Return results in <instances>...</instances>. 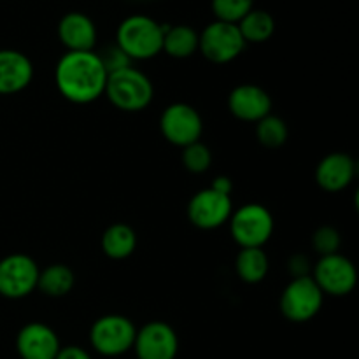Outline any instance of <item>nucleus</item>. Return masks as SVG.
<instances>
[{"label":"nucleus","instance_id":"f257e3e1","mask_svg":"<svg viewBox=\"0 0 359 359\" xmlns=\"http://www.w3.org/2000/svg\"><path fill=\"white\" fill-rule=\"evenodd\" d=\"M60 93L74 104H90L105 93L107 70L93 51H67L55 70Z\"/></svg>","mask_w":359,"mask_h":359},{"label":"nucleus","instance_id":"f03ea898","mask_svg":"<svg viewBox=\"0 0 359 359\" xmlns=\"http://www.w3.org/2000/svg\"><path fill=\"white\" fill-rule=\"evenodd\" d=\"M116 46L130 60L154 58L163 48V25L142 14L128 16L116 32Z\"/></svg>","mask_w":359,"mask_h":359},{"label":"nucleus","instance_id":"7ed1b4c3","mask_svg":"<svg viewBox=\"0 0 359 359\" xmlns=\"http://www.w3.org/2000/svg\"><path fill=\"white\" fill-rule=\"evenodd\" d=\"M105 93L112 105L126 112H137L151 104L154 95L149 77L132 65L107 74Z\"/></svg>","mask_w":359,"mask_h":359},{"label":"nucleus","instance_id":"20e7f679","mask_svg":"<svg viewBox=\"0 0 359 359\" xmlns=\"http://www.w3.org/2000/svg\"><path fill=\"white\" fill-rule=\"evenodd\" d=\"M135 335V325L128 318L109 314L93 323L90 330V342L102 356L116 358L133 349Z\"/></svg>","mask_w":359,"mask_h":359},{"label":"nucleus","instance_id":"39448f33","mask_svg":"<svg viewBox=\"0 0 359 359\" xmlns=\"http://www.w3.org/2000/svg\"><path fill=\"white\" fill-rule=\"evenodd\" d=\"M230 230L242 249L263 248L273 233V217L266 207L248 203L231 214Z\"/></svg>","mask_w":359,"mask_h":359},{"label":"nucleus","instance_id":"423d86ee","mask_svg":"<svg viewBox=\"0 0 359 359\" xmlns=\"http://www.w3.org/2000/svg\"><path fill=\"white\" fill-rule=\"evenodd\" d=\"M323 291L311 276L291 280L280 297V311L287 321L307 323L323 307Z\"/></svg>","mask_w":359,"mask_h":359},{"label":"nucleus","instance_id":"0eeeda50","mask_svg":"<svg viewBox=\"0 0 359 359\" xmlns=\"http://www.w3.org/2000/svg\"><path fill=\"white\" fill-rule=\"evenodd\" d=\"M245 48L237 25L212 21L198 35V49L209 62L228 63L237 58Z\"/></svg>","mask_w":359,"mask_h":359},{"label":"nucleus","instance_id":"6e6552de","mask_svg":"<svg viewBox=\"0 0 359 359\" xmlns=\"http://www.w3.org/2000/svg\"><path fill=\"white\" fill-rule=\"evenodd\" d=\"M37 263L27 255H11L0 262V294L11 300L25 298L37 287Z\"/></svg>","mask_w":359,"mask_h":359},{"label":"nucleus","instance_id":"1a4fd4ad","mask_svg":"<svg viewBox=\"0 0 359 359\" xmlns=\"http://www.w3.org/2000/svg\"><path fill=\"white\" fill-rule=\"evenodd\" d=\"M160 128L168 142L186 147L198 142L203 132V123L195 107L188 104H172L161 114Z\"/></svg>","mask_w":359,"mask_h":359},{"label":"nucleus","instance_id":"9d476101","mask_svg":"<svg viewBox=\"0 0 359 359\" xmlns=\"http://www.w3.org/2000/svg\"><path fill=\"white\" fill-rule=\"evenodd\" d=\"M312 279L316 280L323 294L346 297L356 287L358 272L351 259L337 252V255L323 256L319 259Z\"/></svg>","mask_w":359,"mask_h":359},{"label":"nucleus","instance_id":"9b49d317","mask_svg":"<svg viewBox=\"0 0 359 359\" xmlns=\"http://www.w3.org/2000/svg\"><path fill=\"white\" fill-rule=\"evenodd\" d=\"M233 214V203L230 195L216 191L212 188L196 193L188 205V217L200 230H214L230 221Z\"/></svg>","mask_w":359,"mask_h":359},{"label":"nucleus","instance_id":"f8f14e48","mask_svg":"<svg viewBox=\"0 0 359 359\" xmlns=\"http://www.w3.org/2000/svg\"><path fill=\"white\" fill-rule=\"evenodd\" d=\"M133 349L137 359H175L179 339L167 323L153 321L137 330Z\"/></svg>","mask_w":359,"mask_h":359},{"label":"nucleus","instance_id":"ddd939ff","mask_svg":"<svg viewBox=\"0 0 359 359\" xmlns=\"http://www.w3.org/2000/svg\"><path fill=\"white\" fill-rule=\"evenodd\" d=\"M16 351L21 359H55L60 351V340L49 326L30 323L18 333Z\"/></svg>","mask_w":359,"mask_h":359},{"label":"nucleus","instance_id":"4468645a","mask_svg":"<svg viewBox=\"0 0 359 359\" xmlns=\"http://www.w3.org/2000/svg\"><path fill=\"white\" fill-rule=\"evenodd\" d=\"M228 109L242 121L258 123L272 111V100L263 88L256 84H241L228 97Z\"/></svg>","mask_w":359,"mask_h":359},{"label":"nucleus","instance_id":"2eb2a0df","mask_svg":"<svg viewBox=\"0 0 359 359\" xmlns=\"http://www.w3.org/2000/svg\"><path fill=\"white\" fill-rule=\"evenodd\" d=\"M60 42L69 51H93L97 44V27L83 13H69L58 23Z\"/></svg>","mask_w":359,"mask_h":359},{"label":"nucleus","instance_id":"dca6fc26","mask_svg":"<svg viewBox=\"0 0 359 359\" xmlns=\"http://www.w3.org/2000/svg\"><path fill=\"white\" fill-rule=\"evenodd\" d=\"M356 175V163L346 153H330L319 161L316 168V181L325 191H342L353 182Z\"/></svg>","mask_w":359,"mask_h":359},{"label":"nucleus","instance_id":"f3484780","mask_svg":"<svg viewBox=\"0 0 359 359\" xmlns=\"http://www.w3.org/2000/svg\"><path fill=\"white\" fill-rule=\"evenodd\" d=\"M34 67L27 55L16 49H0V95L18 93L30 84Z\"/></svg>","mask_w":359,"mask_h":359},{"label":"nucleus","instance_id":"a211bd4d","mask_svg":"<svg viewBox=\"0 0 359 359\" xmlns=\"http://www.w3.org/2000/svg\"><path fill=\"white\" fill-rule=\"evenodd\" d=\"M172 58H189L195 51H198V34L188 25H175V27H163V48Z\"/></svg>","mask_w":359,"mask_h":359},{"label":"nucleus","instance_id":"6ab92c4d","mask_svg":"<svg viewBox=\"0 0 359 359\" xmlns=\"http://www.w3.org/2000/svg\"><path fill=\"white\" fill-rule=\"evenodd\" d=\"M137 235L128 224L116 223L102 235V251L112 259H125L135 251Z\"/></svg>","mask_w":359,"mask_h":359},{"label":"nucleus","instance_id":"aec40b11","mask_svg":"<svg viewBox=\"0 0 359 359\" xmlns=\"http://www.w3.org/2000/svg\"><path fill=\"white\" fill-rule=\"evenodd\" d=\"M237 27L241 30V35L245 41V44L248 42L259 44V42L269 41L273 35V32H276V20L266 11L251 9L238 21Z\"/></svg>","mask_w":359,"mask_h":359},{"label":"nucleus","instance_id":"412c9836","mask_svg":"<svg viewBox=\"0 0 359 359\" xmlns=\"http://www.w3.org/2000/svg\"><path fill=\"white\" fill-rule=\"evenodd\" d=\"M238 277L248 284H258L269 272V258L262 248H244L235 262Z\"/></svg>","mask_w":359,"mask_h":359},{"label":"nucleus","instance_id":"4be33fe9","mask_svg":"<svg viewBox=\"0 0 359 359\" xmlns=\"http://www.w3.org/2000/svg\"><path fill=\"white\" fill-rule=\"evenodd\" d=\"M74 286V273L67 265L56 263V265L48 266L39 273L37 287L46 294V297L60 298L65 297Z\"/></svg>","mask_w":359,"mask_h":359},{"label":"nucleus","instance_id":"5701e85b","mask_svg":"<svg viewBox=\"0 0 359 359\" xmlns=\"http://www.w3.org/2000/svg\"><path fill=\"white\" fill-rule=\"evenodd\" d=\"M256 137H258L259 144L270 147V149H276L286 142L287 126L280 118L269 114L256 123Z\"/></svg>","mask_w":359,"mask_h":359},{"label":"nucleus","instance_id":"b1692460","mask_svg":"<svg viewBox=\"0 0 359 359\" xmlns=\"http://www.w3.org/2000/svg\"><path fill=\"white\" fill-rule=\"evenodd\" d=\"M255 0H212V13L217 21L237 25L249 11Z\"/></svg>","mask_w":359,"mask_h":359},{"label":"nucleus","instance_id":"393cba45","mask_svg":"<svg viewBox=\"0 0 359 359\" xmlns=\"http://www.w3.org/2000/svg\"><path fill=\"white\" fill-rule=\"evenodd\" d=\"M182 163H184L186 170L193 172V174H202L212 163V154H210L209 147L203 146L202 142L189 144V146L182 147Z\"/></svg>","mask_w":359,"mask_h":359},{"label":"nucleus","instance_id":"a878e982","mask_svg":"<svg viewBox=\"0 0 359 359\" xmlns=\"http://www.w3.org/2000/svg\"><path fill=\"white\" fill-rule=\"evenodd\" d=\"M312 245L321 256L337 255L340 248L339 231L332 226H321L312 237Z\"/></svg>","mask_w":359,"mask_h":359},{"label":"nucleus","instance_id":"bb28decb","mask_svg":"<svg viewBox=\"0 0 359 359\" xmlns=\"http://www.w3.org/2000/svg\"><path fill=\"white\" fill-rule=\"evenodd\" d=\"M98 56H100L107 74L114 72V70H119V69H125V67L130 65V58L118 48V46H111V48H107L102 55Z\"/></svg>","mask_w":359,"mask_h":359},{"label":"nucleus","instance_id":"cd10ccee","mask_svg":"<svg viewBox=\"0 0 359 359\" xmlns=\"http://www.w3.org/2000/svg\"><path fill=\"white\" fill-rule=\"evenodd\" d=\"M290 272L293 273L294 279L297 277H307L309 276V258L307 256L297 255L290 259Z\"/></svg>","mask_w":359,"mask_h":359},{"label":"nucleus","instance_id":"c85d7f7f","mask_svg":"<svg viewBox=\"0 0 359 359\" xmlns=\"http://www.w3.org/2000/svg\"><path fill=\"white\" fill-rule=\"evenodd\" d=\"M55 359H91L90 353L83 349V347L77 346H67V347H60L58 354H56Z\"/></svg>","mask_w":359,"mask_h":359},{"label":"nucleus","instance_id":"c756f323","mask_svg":"<svg viewBox=\"0 0 359 359\" xmlns=\"http://www.w3.org/2000/svg\"><path fill=\"white\" fill-rule=\"evenodd\" d=\"M212 189H216V191L223 193V195H231V189H233V184H231V181L228 177H224V175H221V177H216L214 179L212 186H210Z\"/></svg>","mask_w":359,"mask_h":359}]
</instances>
